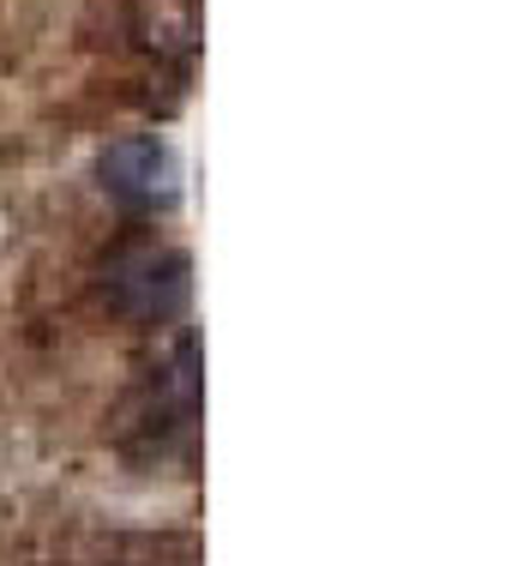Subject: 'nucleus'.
<instances>
[{
  "mask_svg": "<svg viewBox=\"0 0 517 566\" xmlns=\"http://www.w3.org/2000/svg\"><path fill=\"white\" fill-rule=\"evenodd\" d=\"M108 295H115V307L133 319H169L175 307L187 302V260L181 253H162V248L120 253V260L108 265Z\"/></svg>",
  "mask_w": 517,
  "mask_h": 566,
  "instance_id": "nucleus-1",
  "label": "nucleus"
},
{
  "mask_svg": "<svg viewBox=\"0 0 517 566\" xmlns=\"http://www.w3.org/2000/svg\"><path fill=\"white\" fill-rule=\"evenodd\" d=\"M103 181L127 199H157V193H169V181H175V157L162 151L157 139H120V145H108V157H103Z\"/></svg>",
  "mask_w": 517,
  "mask_h": 566,
  "instance_id": "nucleus-2",
  "label": "nucleus"
}]
</instances>
